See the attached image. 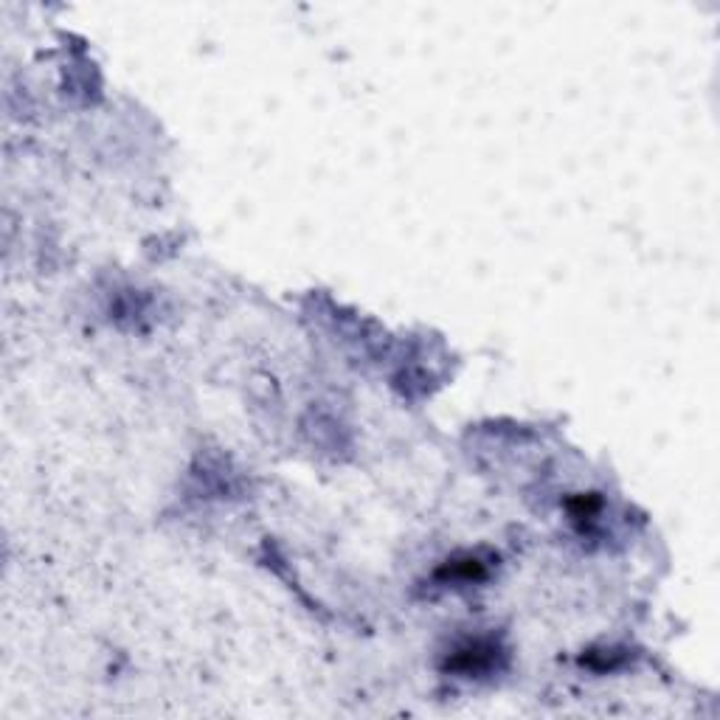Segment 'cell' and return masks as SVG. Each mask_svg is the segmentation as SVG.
<instances>
[{"label": "cell", "mask_w": 720, "mask_h": 720, "mask_svg": "<svg viewBox=\"0 0 720 720\" xmlns=\"http://www.w3.org/2000/svg\"><path fill=\"white\" fill-rule=\"evenodd\" d=\"M504 656L501 645L495 639H470L465 645H459L445 661V670L465 678H479L498 670V661Z\"/></svg>", "instance_id": "obj_1"}, {"label": "cell", "mask_w": 720, "mask_h": 720, "mask_svg": "<svg viewBox=\"0 0 720 720\" xmlns=\"http://www.w3.org/2000/svg\"><path fill=\"white\" fill-rule=\"evenodd\" d=\"M487 574H490V563H487V560H481L479 555H462V557H453V560H445L434 577L445 585L450 583L470 585L487 580Z\"/></svg>", "instance_id": "obj_2"}, {"label": "cell", "mask_w": 720, "mask_h": 720, "mask_svg": "<svg viewBox=\"0 0 720 720\" xmlns=\"http://www.w3.org/2000/svg\"><path fill=\"white\" fill-rule=\"evenodd\" d=\"M600 512H602V498L597 493L574 495L569 501L571 521H577V524H591V521H597Z\"/></svg>", "instance_id": "obj_3"}]
</instances>
